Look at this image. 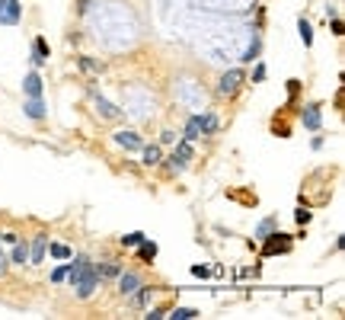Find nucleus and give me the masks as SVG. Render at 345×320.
<instances>
[{
  "label": "nucleus",
  "instance_id": "nucleus-23",
  "mask_svg": "<svg viewBox=\"0 0 345 320\" xmlns=\"http://www.w3.org/2000/svg\"><path fill=\"white\" fill-rule=\"evenodd\" d=\"M259 48H262V42H259V35H253V45L243 52V61H256V58H259Z\"/></svg>",
  "mask_w": 345,
  "mask_h": 320
},
{
  "label": "nucleus",
  "instance_id": "nucleus-10",
  "mask_svg": "<svg viewBox=\"0 0 345 320\" xmlns=\"http://www.w3.org/2000/svg\"><path fill=\"white\" fill-rule=\"evenodd\" d=\"M115 144H118V147H125V151H138V147H144V144H141V135H135V132H115Z\"/></svg>",
  "mask_w": 345,
  "mask_h": 320
},
{
  "label": "nucleus",
  "instance_id": "nucleus-25",
  "mask_svg": "<svg viewBox=\"0 0 345 320\" xmlns=\"http://www.w3.org/2000/svg\"><path fill=\"white\" fill-rule=\"evenodd\" d=\"M150 294H153V288H147V285H141V291H138V298H135V304H138V307H144V304H150Z\"/></svg>",
  "mask_w": 345,
  "mask_h": 320
},
{
  "label": "nucleus",
  "instance_id": "nucleus-2",
  "mask_svg": "<svg viewBox=\"0 0 345 320\" xmlns=\"http://www.w3.org/2000/svg\"><path fill=\"white\" fill-rule=\"evenodd\" d=\"M189 160H192V144H189V141H179V144H176V151L166 157V170H170V173H179V170L189 167Z\"/></svg>",
  "mask_w": 345,
  "mask_h": 320
},
{
  "label": "nucleus",
  "instance_id": "nucleus-28",
  "mask_svg": "<svg viewBox=\"0 0 345 320\" xmlns=\"http://www.w3.org/2000/svg\"><path fill=\"white\" fill-rule=\"evenodd\" d=\"M332 35H345V22L339 16H332Z\"/></svg>",
  "mask_w": 345,
  "mask_h": 320
},
{
  "label": "nucleus",
  "instance_id": "nucleus-14",
  "mask_svg": "<svg viewBox=\"0 0 345 320\" xmlns=\"http://www.w3.org/2000/svg\"><path fill=\"white\" fill-rule=\"evenodd\" d=\"M153 256H157V243L144 237V240L138 243V259H141V263H153Z\"/></svg>",
  "mask_w": 345,
  "mask_h": 320
},
{
  "label": "nucleus",
  "instance_id": "nucleus-32",
  "mask_svg": "<svg viewBox=\"0 0 345 320\" xmlns=\"http://www.w3.org/2000/svg\"><path fill=\"white\" fill-rule=\"evenodd\" d=\"M160 317H166V307H153V311L147 314V320H160Z\"/></svg>",
  "mask_w": 345,
  "mask_h": 320
},
{
  "label": "nucleus",
  "instance_id": "nucleus-21",
  "mask_svg": "<svg viewBox=\"0 0 345 320\" xmlns=\"http://www.w3.org/2000/svg\"><path fill=\"white\" fill-rule=\"evenodd\" d=\"M275 228H278V221H275V218H266V221H262V224H259V228H256V237H259V240H262V237H269V234L275 231Z\"/></svg>",
  "mask_w": 345,
  "mask_h": 320
},
{
  "label": "nucleus",
  "instance_id": "nucleus-29",
  "mask_svg": "<svg viewBox=\"0 0 345 320\" xmlns=\"http://www.w3.org/2000/svg\"><path fill=\"white\" fill-rule=\"evenodd\" d=\"M0 240H4L7 247H13V243L19 240V234H13V231H7V234H0Z\"/></svg>",
  "mask_w": 345,
  "mask_h": 320
},
{
  "label": "nucleus",
  "instance_id": "nucleus-5",
  "mask_svg": "<svg viewBox=\"0 0 345 320\" xmlns=\"http://www.w3.org/2000/svg\"><path fill=\"white\" fill-rule=\"evenodd\" d=\"M22 4L19 0H0V26H19Z\"/></svg>",
  "mask_w": 345,
  "mask_h": 320
},
{
  "label": "nucleus",
  "instance_id": "nucleus-11",
  "mask_svg": "<svg viewBox=\"0 0 345 320\" xmlns=\"http://www.w3.org/2000/svg\"><path fill=\"white\" fill-rule=\"evenodd\" d=\"M42 90H45V87H42V77L35 74V70L22 77V93H26V96H42Z\"/></svg>",
  "mask_w": 345,
  "mask_h": 320
},
{
  "label": "nucleus",
  "instance_id": "nucleus-31",
  "mask_svg": "<svg viewBox=\"0 0 345 320\" xmlns=\"http://www.w3.org/2000/svg\"><path fill=\"white\" fill-rule=\"evenodd\" d=\"M80 67H83V70H99V64H96V61H90V58H87V55H83V58H80Z\"/></svg>",
  "mask_w": 345,
  "mask_h": 320
},
{
  "label": "nucleus",
  "instance_id": "nucleus-1",
  "mask_svg": "<svg viewBox=\"0 0 345 320\" xmlns=\"http://www.w3.org/2000/svg\"><path fill=\"white\" fill-rule=\"evenodd\" d=\"M243 80H246V74H243L240 67H230V70H224V74H221V80H218V96H233V93L243 87Z\"/></svg>",
  "mask_w": 345,
  "mask_h": 320
},
{
  "label": "nucleus",
  "instance_id": "nucleus-19",
  "mask_svg": "<svg viewBox=\"0 0 345 320\" xmlns=\"http://www.w3.org/2000/svg\"><path fill=\"white\" fill-rule=\"evenodd\" d=\"M96 106H99V112H102V118H118L122 112L115 109V106L109 103V100H102V96H96Z\"/></svg>",
  "mask_w": 345,
  "mask_h": 320
},
{
  "label": "nucleus",
  "instance_id": "nucleus-7",
  "mask_svg": "<svg viewBox=\"0 0 345 320\" xmlns=\"http://www.w3.org/2000/svg\"><path fill=\"white\" fill-rule=\"evenodd\" d=\"M45 247H48V237L35 234L32 243H29V263H42V259H45Z\"/></svg>",
  "mask_w": 345,
  "mask_h": 320
},
{
  "label": "nucleus",
  "instance_id": "nucleus-8",
  "mask_svg": "<svg viewBox=\"0 0 345 320\" xmlns=\"http://www.w3.org/2000/svg\"><path fill=\"white\" fill-rule=\"evenodd\" d=\"M118 291H122V294H135L138 288H141V279L135 276V272H118Z\"/></svg>",
  "mask_w": 345,
  "mask_h": 320
},
{
  "label": "nucleus",
  "instance_id": "nucleus-20",
  "mask_svg": "<svg viewBox=\"0 0 345 320\" xmlns=\"http://www.w3.org/2000/svg\"><path fill=\"white\" fill-rule=\"evenodd\" d=\"M48 250H51L55 259H70V256H74V250H70V247H64V243H48Z\"/></svg>",
  "mask_w": 345,
  "mask_h": 320
},
{
  "label": "nucleus",
  "instance_id": "nucleus-15",
  "mask_svg": "<svg viewBox=\"0 0 345 320\" xmlns=\"http://www.w3.org/2000/svg\"><path fill=\"white\" fill-rule=\"evenodd\" d=\"M160 160H163L160 144H147V147H144V154H141V163H144V167H157Z\"/></svg>",
  "mask_w": 345,
  "mask_h": 320
},
{
  "label": "nucleus",
  "instance_id": "nucleus-6",
  "mask_svg": "<svg viewBox=\"0 0 345 320\" xmlns=\"http://www.w3.org/2000/svg\"><path fill=\"white\" fill-rule=\"evenodd\" d=\"M22 112H26L32 122H42V118H45V103H42V96H26V103H22Z\"/></svg>",
  "mask_w": 345,
  "mask_h": 320
},
{
  "label": "nucleus",
  "instance_id": "nucleus-13",
  "mask_svg": "<svg viewBox=\"0 0 345 320\" xmlns=\"http://www.w3.org/2000/svg\"><path fill=\"white\" fill-rule=\"evenodd\" d=\"M45 61H48V42H45V39H35V45H32V64L42 67Z\"/></svg>",
  "mask_w": 345,
  "mask_h": 320
},
{
  "label": "nucleus",
  "instance_id": "nucleus-3",
  "mask_svg": "<svg viewBox=\"0 0 345 320\" xmlns=\"http://www.w3.org/2000/svg\"><path fill=\"white\" fill-rule=\"evenodd\" d=\"M266 247H262V256H278V253H288L291 250V237L281 234V231H272L269 237H262Z\"/></svg>",
  "mask_w": 345,
  "mask_h": 320
},
{
  "label": "nucleus",
  "instance_id": "nucleus-34",
  "mask_svg": "<svg viewBox=\"0 0 345 320\" xmlns=\"http://www.w3.org/2000/svg\"><path fill=\"white\" fill-rule=\"evenodd\" d=\"M297 90H301V80H288V93H291V96H297Z\"/></svg>",
  "mask_w": 345,
  "mask_h": 320
},
{
  "label": "nucleus",
  "instance_id": "nucleus-37",
  "mask_svg": "<svg viewBox=\"0 0 345 320\" xmlns=\"http://www.w3.org/2000/svg\"><path fill=\"white\" fill-rule=\"evenodd\" d=\"M7 272V256H4V250H0V276Z\"/></svg>",
  "mask_w": 345,
  "mask_h": 320
},
{
  "label": "nucleus",
  "instance_id": "nucleus-33",
  "mask_svg": "<svg viewBox=\"0 0 345 320\" xmlns=\"http://www.w3.org/2000/svg\"><path fill=\"white\" fill-rule=\"evenodd\" d=\"M160 141H163V144H173V141H176V132H170V128H166V132L160 135Z\"/></svg>",
  "mask_w": 345,
  "mask_h": 320
},
{
  "label": "nucleus",
  "instance_id": "nucleus-30",
  "mask_svg": "<svg viewBox=\"0 0 345 320\" xmlns=\"http://www.w3.org/2000/svg\"><path fill=\"white\" fill-rule=\"evenodd\" d=\"M253 80H256V84H262V80H266V64H256V70H253Z\"/></svg>",
  "mask_w": 345,
  "mask_h": 320
},
{
  "label": "nucleus",
  "instance_id": "nucleus-17",
  "mask_svg": "<svg viewBox=\"0 0 345 320\" xmlns=\"http://www.w3.org/2000/svg\"><path fill=\"white\" fill-rule=\"evenodd\" d=\"M195 122H198L201 135H214V132H218V118H214V115H195Z\"/></svg>",
  "mask_w": 345,
  "mask_h": 320
},
{
  "label": "nucleus",
  "instance_id": "nucleus-9",
  "mask_svg": "<svg viewBox=\"0 0 345 320\" xmlns=\"http://www.w3.org/2000/svg\"><path fill=\"white\" fill-rule=\"evenodd\" d=\"M301 122H304V128H310V132H316V128L323 125L320 106H304V112H301Z\"/></svg>",
  "mask_w": 345,
  "mask_h": 320
},
{
  "label": "nucleus",
  "instance_id": "nucleus-26",
  "mask_svg": "<svg viewBox=\"0 0 345 320\" xmlns=\"http://www.w3.org/2000/svg\"><path fill=\"white\" fill-rule=\"evenodd\" d=\"M67 269H70V263H64V266H58L55 272H51V282L58 285V282H64V276H67Z\"/></svg>",
  "mask_w": 345,
  "mask_h": 320
},
{
  "label": "nucleus",
  "instance_id": "nucleus-12",
  "mask_svg": "<svg viewBox=\"0 0 345 320\" xmlns=\"http://www.w3.org/2000/svg\"><path fill=\"white\" fill-rule=\"evenodd\" d=\"M7 263H13V266L29 263V243H26V240H16V243H13V253H10Z\"/></svg>",
  "mask_w": 345,
  "mask_h": 320
},
{
  "label": "nucleus",
  "instance_id": "nucleus-36",
  "mask_svg": "<svg viewBox=\"0 0 345 320\" xmlns=\"http://www.w3.org/2000/svg\"><path fill=\"white\" fill-rule=\"evenodd\" d=\"M90 4H93V0H80V7H77V13L83 16V13H87V10H90Z\"/></svg>",
  "mask_w": 345,
  "mask_h": 320
},
{
  "label": "nucleus",
  "instance_id": "nucleus-27",
  "mask_svg": "<svg viewBox=\"0 0 345 320\" xmlns=\"http://www.w3.org/2000/svg\"><path fill=\"white\" fill-rule=\"evenodd\" d=\"M294 221H297V224H307V221H310V211H307V208H297V211H294Z\"/></svg>",
  "mask_w": 345,
  "mask_h": 320
},
{
  "label": "nucleus",
  "instance_id": "nucleus-4",
  "mask_svg": "<svg viewBox=\"0 0 345 320\" xmlns=\"http://www.w3.org/2000/svg\"><path fill=\"white\" fill-rule=\"evenodd\" d=\"M99 285H102V276H99L96 263H93V266H90V272H87V276H83V279L77 282V285H74V288H77V298H90V294L96 291Z\"/></svg>",
  "mask_w": 345,
  "mask_h": 320
},
{
  "label": "nucleus",
  "instance_id": "nucleus-16",
  "mask_svg": "<svg viewBox=\"0 0 345 320\" xmlns=\"http://www.w3.org/2000/svg\"><path fill=\"white\" fill-rule=\"evenodd\" d=\"M297 35H301V42H304V48H310L313 45V29H310V22H307L304 16L297 19Z\"/></svg>",
  "mask_w": 345,
  "mask_h": 320
},
{
  "label": "nucleus",
  "instance_id": "nucleus-18",
  "mask_svg": "<svg viewBox=\"0 0 345 320\" xmlns=\"http://www.w3.org/2000/svg\"><path fill=\"white\" fill-rule=\"evenodd\" d=\"M166 317L170 320H195V317H201L195 307H173V311H166Z\"/></svg>",
  "mask_w": 345,
  "mask_h": 320
},
{
  "label": "nucleus",
  "instance_id": "nucleus-22",
  "mask_svg": "<svg viewBox=\"0 0 345 320\" xmlns=\"http://www.w3.org/2000/svg\"><path fill=\"white\" fill-rule=\"evenodd\" d=\"M195 138H201V132H198V122H195V115L185 122V135H182V141H195Z\"/></svg>",
  "mask_w": 345,
  "mask_h": 320
},
{
  "label": "nucleus",
  "instance_id": "nucleus-35",
  "mask_svg": "<svg viewBox=\"0 0 345 320\" xmlns=\"http://www.w3.org/2000/svg\"><path fill=\"white\" fill-rule=\"evenodd\" d=\"M192 276H198V279H205V276H208V269H205V266H192Z\"/></svg>",
  "mask_w": 345,
  "mask_h": 320
},
{
  "label": "nucleus",
  "instance_id": "nucleus-24",
  "mask_svg": "<svg viewBox=\"0 0 345 320\" xmlns=\"http://www.w3.org/2000/svg\"><path fill=\"white\" fill-rule=\"evenodd\" d=\"M144 237H147V234H141V231H131V234H125V237H122V240H118V243H122V247H138L141 240H144Z\"/></svg>",
  "mask_w": 345,
  "mask_h": 320
}]
</instances>
